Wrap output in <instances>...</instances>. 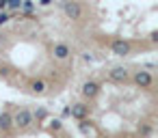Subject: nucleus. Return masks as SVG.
<instances>
[{
	"label": "nucleus",
	"instance_id": "obj_11",
	"mask_svg": "<svg viewBox=\"0 0 158 138\" xmlns=\"http://www.w3.org/2000/svg\"><path fill=\"white\" fill-rule=\"evenodd\" d=\"M80 132H82V134H93V127H91V123H87V121H80Z\"/></svg>",
	"mask_w": 158,
	"mask_h": 138
},
{
	"label": "nucleus",
	"instance_id": "obj_3",
	"mask_svg": "<svg viewBox=\"0 0 158 138\" xmlns=\"http://www.w3.org/2000/svg\"><path fill=\"white\" fill-rule=\"evenodd\" d=\"M110 50H113V54H117V56H126V54L130 52V43L123 41V39H115V41L110 43Z\"/></svg>",
	"mask_w": 158,
	"mask_h": 138
},
{
	"label": "nucleus",
	"instance_id": "obj_2",
	"mask_svg": "<svg viewBox=\"0 0 158 138\" xmlns=\"http://www.w3.org/2000/svg\"><path fill=\"white\" fill-rule=\"evenodd\" d=\"M63 11L69 20H80V15H82V7L78 2H63Z\"/></svg>",
	"mask_w": 158,
	"mask_h": 138
},
{
	"label": "nucleus",
	"instance_id": "obj_7",
	"mask_svg": "<svg viewBox=\"0 0 158 138\" xmlns=\"http://www.w3.org/2000/svg\"><path fill=\"white\" fill-rule=\"evenodd\" d=\"M98 93H100V84H98V82H91V80H89V82L82 84V95H85V97L93 99Z\"/></svg>",
	"mask_w": 158,
	"mask_h": 138
},
{
	"label": "nucleus",
	"instance_id": "obj_15",
	"mask_svg": "<svg viewBox=\"0 0 158 138\" xmlns=\"http://www.w3.org/2000/svg\"><path fill=\"white\" fill-rule=\"evenodd\" d=\"M7 20H9V15H7V13H0V24H5Z\"/></svg>",
	"mask_w": 158,
	"mask_h": 138
},
{
	"label": "nucleus",
	"instance_id": "obj_13",
	"mask_svg": "<svg viewBox=\"0 0 158 138\" xmlns=\"http://www.w3.org/2000/svg\"><path fill=\"white\" fill-rule=\"evenodd\" d=\"M7 7L9 9H22V2L20 0H7Z\"/></svg>",
	"mask_w": 158,
	"mask_h": 138
},
{
	"label": "nucleus",
	"instance_id": "obj_9",
	"mask_svg": "<svg viewBox=\"0 0 158 138\" xmlns=\"http://www.w3.org/2000/svg\"><path fill=\"white\" fill-rule=\"evenodd\" d=\"M13 127V116L9 114V112H2V114H0V129H2V132H9Z\"/></svg>",
	"mask_w": 158,
	"mask_h": 138
},
{
	"label": "nucleus",
	"instance_id": "obj_10",
	"mask_svg": "<svg viewBox=\"0 0 158 138\" xmlns=\"http://www.w3.org/2000/svg\"><path fill=\"white\" fill-rule=\"evenodd\" d=\"M46 89H48V84H46L44 80H33V82H31V91L37 93V95H44Z\"/></svg>",
	"mask_w": 158,
	"mask_h": 138
},
{
	"label": "nucleus",
	"instance_id": "obj_1",
	"mask_svg": "<svg viewBox=\"0 0 158 138\" xmlns=\"http://www.w3.org/2000/svg\"><path fill=\"white\" fill-rule=\"evenodd\" d=\"M31 123H33V112L26 110V108H20V110L15 112V116H13V125L20 127V129H28Z\"/></svg>",
	"mask_w": 158,
	"mask_h": 138
},
{
	"label": "nucleus",
	"instance_id": "obj_14",
	"mask_svg": "<svg viewBox=\"0 0 158 138\" xmlns=\"http://www.w3.org/2000/svg\"><path fill=\"white\" fill-rule=\"evenodd\" d=\"M48 125H50V129H54V132H56V129H61V121H59V119H52Z\"/></svg>",
	"mask_w": 158,
	"mask_h": 138
},
{
	"label": "nucleus",
	"instance_id": "obj_8",
	"mask_svg": "<svg viewBox=\"0 0 158 138\" xmlns=\"http://www.w3.org/2000/svg\"><path fill=\"white\" fill-rule=\"evenodd\" d=\"M52 54H54V58H59V61H65V58L69 56V45H67V43H54V50H52Z\"/></svg>",
	"mask_w": 158,
	"mask_h": 138
},
{
	"label": "nucleus",
	"instance_id": "obj_16",
	"mask_svg": "<svg viewBox=\"0 0 158 138\" xmlns=\"http://www.w3.org/2000/svg\"><path fill=\"white\" fill-rule=\"evenodd\" d=\"M0 9H7V0H0Z\"/></svg>",
	"mask_w": 158,
	"mask_h": 138
},
{
	"label": "nucleus",
	"instance_id": "obj_5",
	"mask_svg": "<svg viewBox=\"0 0 158 138\" xmlns=\"http://www.w3.org/2000/svg\"><path fill=\"white\" fill-rule=\"evenodd\" d=\"M108 78H110L113 82H128L130 73H128V69H123V67H115V69L108 73Z\"/></svg>",
	"mask_w": 158,
	"mask_h": 138
},
{
	"label": "nucleus",
	"instance_id": "obj_6",
	"mask_svg": "<svg viewBox=\"0 0 158 138\" xmlns=\"http://www.w3.org/2000/svg\"><path fill=\"white\" fill-rule=\"evenodd\" d=\"M69 114H72L74 119H78V121H85V116L89 114V108H87L85 104H74V106L69 108Z\"/></svg>",
	"mask_w": 158,
	"mask_h": 138
},
{
	"label": "nucleus",
	"instance_id": "obj_4",
	"mask_svg": "<svg viewBox=\"0 0 158 138\" xmlns=\"http://www.w3.org/2000/svg\"><path fill=\"white\" fill-rule=\"evenodd\" d=\"M134 82H136L139 86H143V89H149L154 80H152V73H149V71H143V69H141V71L134 73Z\"/></svg>",
	"mask_w": 158,
	"mask_h": 138
},
{
	"label": "nucleus",
	"instance_id": "obj_12",
	"mask_svg": "<svg viewBox=\"0 0 158 138\" xmlns=\"http://www.w3.org/2000/svg\"><path fill=\"white\" fill-rule=\"evenodd\" d=\"M33 116H35V119H37V121H44V119H46V116H48V112H46V110H44V108H39V110H35V114H33Z\"/></svg>",
	"mask_w": 158,
	"mask_h": 138
}]
</instances>
